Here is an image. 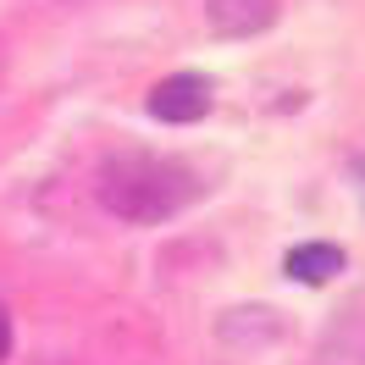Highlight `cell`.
Masks as SVG:
<instances>
[{"instance_id":"4","label":"cell","mask_w":365,"mask_h":365,"mask_svg":"<svg viewBox=\"0 0 365 365\" xmlns=\"http://www.w3.org/2000/svg\"><path fill=\"white\" fill-rule=\"evenodd\" d=\"M282 272L294 277V282H327V277L343 272V250L338 244H294V250L282 255Z\"/></svg>"},{"instance_id":"3","label":"cell","mask_w":365,"mask_h":365,"mask_svg":"<svg viewBox=\"0 0 365 365\" xmlns=\"http://www.w3.org/2000/svg\"><path fill=\"white\" fill-rule=\"evenodd\" d=\"M282 0H205V28L216 39H255L277 28Z\"/></svg>"},{"instance_id":"1","label":"cell","mask_w":365,"mask_h":365,"mask_svg":"<svg viewBox=\"0 0 365 365\" xmlns=\"http://www.w3.org/2000/svg\"><path fill=\"white\" fill-rule=\"evenodd\" d=\"M94 194L116 222L160 227V222H172L178 210H188L200 200V178L182 160H166V155H116L100 166Z\"/></svg>"},{"instance_id":"5","label":"cell","mask_w":365,"mask_h":365,"mask_svg":"<svg viewBox=\"0 0 365 365\" xmlns=\"http://www.w3.org/2000/svg\"><path fill=\"white\" fill-rule=\"evenodd\" d=\"M11 354V316H6V304H0V360Z\"/></svg>"},{"instance_id":"2","label":"cell","mask_w":365,"mask_h":365,"mask_svg":"<svg viewBox=\"0 0 365 365\" xmlns=\"http://www.w3.org/2000/svg\"><path fill=\"white\" fill-rule=\"evenodd\" d=\"M210 100H216L210 78H200V72H172V78H160L155 89H150V116L172 122V128H188V122H200V116L210 111Z\"/></svg>"}]
</instances>
